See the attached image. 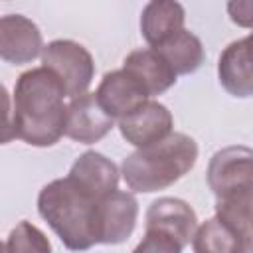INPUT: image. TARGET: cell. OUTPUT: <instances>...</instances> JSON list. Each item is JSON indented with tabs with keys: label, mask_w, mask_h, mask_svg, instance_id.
Here are the masks:
<instances>
[{
	"label": "cell",
	"mask_w": 253,
	"mask_h": 253,
	"mask_svg": "<svg viewBox=\"0 0 253 253\" xmlns=\"http://www.w3.org/2000/svg\"><path fill=\"white\" fill-rule=\"evenodd\" d=\"M67 91L45 65L24 71L14 85V109L8 111L4 142L20 138L32 146H51L65 134Z\"/></svg>",
	"instance_id": "cell-1"
},
{
	"label": "cell",
	"mask_w": 253,
	"mask_h": 253,
	"mask_svg": "<svg viewBox=\"0 0 253 253\" xmlns=\"http://www.w3.org/2000/svg\"><path fill=\"white\" fill-rule=\"evenodd\" d=\"M101 200L65 176L42 188L38 196V211L67 249L85 251L101 243Z\"/></svg>",
	"instance_id": "cell-2"
},
{
	"label": "cell",
	"mask_w": 253,
	"mask_h": 253,
	"mask_svg": "<svg viewBox=\"0 0 253 253\" xmlns=\"http://www.w3.org/2000/svg\"><path fill=\"white\" fill-rule=\"evenodd\" d=\"M196 160V140L184 132H170L166 138L128 154L123 160L121 174L128 190L150 194L178 182L194 168Z\"/></svg>",
	"instance_id": "cell-3"
},
{
	"label": "cell",
	"mask_w": 253,
	"mask_h": 253,
	"mask_svg": "<svg viewBox=\"0 0 253 253\" xmlns=\"http://www.w3.org/2000/svg\"><path fill=\"white\" fill-rule=\"evenodd\" d=\"M198 217L180 198H158L146 210V231L136 253H180L196 235Z\"/></svg>",
	"instance_id": "cell-4"
},
{
	"label": "cell",
	"mask_w": 253,
	"mask_h": 253,
	"mask_svg": "<svg viewBox=\"0 0 253 253\" xmlns=\"http://www.w3.org/2000/svg\"><path fill=\"white\" fill-rule=\"evenodd\" d=\"M208 186L215 200L253 194V148L225 146L208 164Z\"/></svg>",
	"instance_id": "cell-5"
},
{
	"label": "cell",
	"mask_w": 253,
	"mask_h": 253,
	"mask_svg": "<svg viewBox=\"0 0 253 253\" xmlns=\"http://www.w3.org/2000/svg\"><path fill=\"white\" fill-rule=\"evenodd\" d=\"M42 63L61 79L69 99L87 93L95 75L91 53L73 40H53L43 45Z\"/></svg>",
	"instance_id": "cell-6"
},
{
	"label": "cell",
	"mask_w": 253,
	"mask_h": 253,
	"mask_svg": "<svg viewBox=\"0 0 253 253\" xmlns=\"http://www.w3.org/2000/svg\"><path fill=\"white\" fill-rule=\"evenodd\" d=\"M115 126V119L101 107L95 93L73 97L67 105L65 134L81 144H93L105 138Z\"/></svg>",
	"instance_id": "cell-7"
},
{
	"label": "cell",
	"mask_w": 253,
	"mask_h": 253,
	"mask_svg": "<svg viewBox=\"0 0 253 253\" xmlns=\"http://www.w3.org/2000/svg\"><path fill=\"white\" fill-rule=\"evenodd\" d=\"M174 117L158 101H146L126 117L119 119V130L126 142L136 148L154 144L172 132Z\"/></svg>",
	"instance_id": "cell-8"
},
{
	"label": "cell",
	"mask_w": 253,
	"mask_h": 253,
	"mask_svg": "<svg viewBox=\"0 0 253 253\" xmlns=\"http://www.w3.org/2000/svg\"><path fill=\"white\" fill-rule=\"evenodd\" d=\"M43 51L40 28L22 14H8L0 20V57L6 63L24 65Z\"/></svg>",
	"instance_id": "cell-9"
},
{
	"label": "cell",
	"mask_w": 253,
	"mask_h": 253,
	"mask_svg": "<svg viewBox=\"0 0 253 253\" xmlns=\"http://www.w3.org/2000/svg\"><path fill=\"white\" fill-rule=\"evenodd\" d=\"M101 107L113 117V119H123L128 113H132L136 107L148 101V91L144 85L125 67L117 71L105 73L101 79L97 91H95Z\"/></svg>",
	"instance_id": "cell-10"
},
{
	"label": "cell",
	"mask_w": 253,
	"mask_h": 253,
	"mask_svg": "<svg viewBox=\"0 0 253 253\" xmlns=\"http://www.w3.org/2000/svg\"><path fill=\"white\" fill-rule=\"evenodd\" d=\"M138 217V202L130 192L115 190L99 204L101 243L117 245L130 237Z\"/></svg>",
	"instance_id": "cell-11"
},
{
	"label": "cell",
	"mask_w": 253,
	"mask_h": 253,
	"mask_svg": "<svg viewBox=\"0 0 253 253\" xmlns=\"http://www.w3.org/2000/svg\"><path fill=\"white\" fill-rule=\"evenodd\" d=\"M75 184L93 194L95 198H105L119 186V168L117 164L101 152L87 150L71 166L67 174Z\"/></svg>",
	"instance_id": "cell-12"
},
{
	"label": "cell",
	"mask_w": 253,
	"mask_h": 253,
	"mask_svg": "<svg viewBox=\"0 0 253 253\" xmlns=\"http://www.w3.org/2000/svg\"><path fill=\"white\" fill-rule=\"evenodd\" d=\"M123 67L126 71H130L144 85V89L148 91L150 97L168 91L176 83V77H178V73L174 71V67L154 47L130 51L125 57Z\"/></svg>",
	"instance_id": "cell-13"
},
{
	"label": "cell",
	"mask_w": 253,
	"mask_h": 253,
	"mask_svg": "<svg viewBox=\"0 0 253 253\" xmlns=\"http://www.w3.org/2000/svg\"><path fill=\"white\" fill-rule=\"evenodd\" d=\"M217 77L221 87L233 97L253 95V61L247 53L245 40L231 42L219 55Z\"/></svg>",
	"instance_id": "cell-14"
},
{
	"label": "cell",
	"mask_w": 253,
	"mask_h": 253,
	"mask_svg": "<svg viewBox=\"0 0 253 253\" xmlns=\"http://www.w3.org/2000/svg\"><path fill=\"white\" fill-rule=\"evenodd\" d=\"M184 22L186 12L178 0H150L140 14V34L150 47H154L172 34L180 32Z\"/></svg>",
	"instance_id": "cell-15"
},
{
	"label": "cell",
	"mask_w": 253,
	"mask_h": 253,
	"mask_svg": "<svg viewBox=\"0 0 253 253\" xmlns=\"http://www.w3.org/2000/svg\"><path fill=\"white\" fill-rule=\"evenodd\" d=\"M154 49L166 57V61L174 67L178 75L194 73L204 63L206 57L200 38L184 28L172 34L170 38H166L164 42H160L158 45H154Z\"/></svg>",
	"instance_id": "cell-16"
},
{
	"label": "cell",
	"mask_w": 253,
	"mask_h": 253,
	"mask_svg": "<svg viewBox=\"0 0 253 253\" xmlns=\"http://www.w3.org/2000/svg\"><path fill=\"white\" fill-rule=\"evenodd\" d=\"M192 249L196 253H235L249 251L245 239L223 219L213 215L206 223L198 225L192 239Z\"/></svg>",
	"instance_id": "cell-17"
},
{
	"label": "cell",
	"mask_w": 253,
	"mask_h": 253,
	"mask_svg": "<svg viewBox=\"0 0 253 253\" xmlns=\"http://www.w3.org/2000/svg\"><path fill=\"white\" fill-rule=\"evenodd\" d=\"M8 251H51L47 237L30 221H20L6 239Z\"/></svg>",
	"instance_id": "cell-18"
},
{
	"label": "cell",
	"mask_w": 253,
	"mask_h": 253,
	"mask_svg": "<svg viewBox=\"0 0 253 253\" xmlns=\"http://www.w3.org/2000/svg\"><path fill=\"white\" fill-rule=\"evenodd\" d=\"M227 16L239 28H253V0H227Z\"/></svg>",
	"instance_id": "cell-19"
},
{
	"label": "cell",
	"mask_w": 253,
	"mask_h": 253,
	"mask_svg": "<svg viewBox=\"0 0 253 253\" xmlns=\"http://www.w3.org/2000/svg\"><path fill=\"white\" fill-rule=\"evenodd\" d=\"M245 40V45H247V53H249V57H251V61H253V32L247 36V38H243Z\"/></svg>",
	"instance_id": "cell-20"
},
{
	"label": "cell",
	"mask_w": 253,
	"mask_h": 253,
	"mask_svg": "<svg viewBox=\"0 0 253 253\" xmlns=\"http://www.w3.org/2000/svg\"><path fill=\"white\" fill-rule=\"evenodd\" d=\"M251 231H253V208H251Z\"/></svg>",
	"instance_id": "cell-21"
}]
</instances>
